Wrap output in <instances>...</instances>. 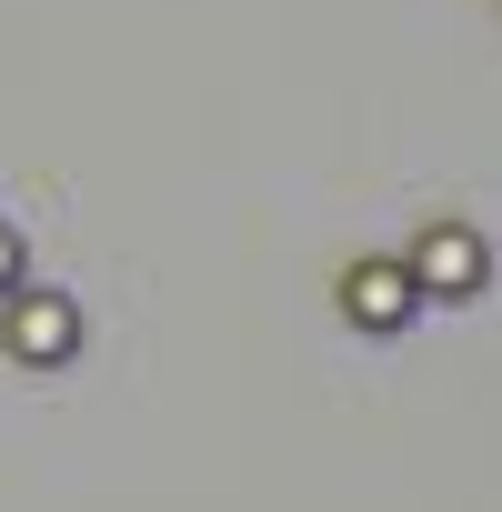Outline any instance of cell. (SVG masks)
<instances>
[{
	"mask_svg": "<svg viewBox=\"0 0 502 512\" xmlns=\"http://www.w3.org/2000/svg\"><path fill=\"white\" fill-rule=\"evenodd\" d=\"M0 342H11V362H31V372H41V362H71V352H81V312H71L61 292H21L11 322H0Z\"/></svg>",
	"mask_w": 502,
	"mask_h": 512,
	"instance_id": "1",
	"label": "cell"
},
{
	"mask_svg": "<svg viewBox=\"0 0 502 512\" xmlns=\"http://www.w3.org/2000/svg\"><path fill=\"white\" fill-rule=\"evenodd\" d=\"M342 312H352L362 332H402V322H412V272H402V262H362V272H342Z\"/></svg>",
	"mask_w": 502,
	"mask_h": 512,
	"instance_id": "2",
	"label": "cell"
},
{
	"mask_svg": "<svg viewBox=\"0 0 502 512\" xmlns=\"http://www.w3.org/2000/svg\"><path fill=\"white\" fill-rule=\"evenodd\" d=\"M412 292H482V231H422L412 241Z\"/></svg>",
	"mask_w": 502,
	"mask_h": 512,
	"instance_id": "3",
	"label": "cell"
},
{
	"mask_svg": "<svg viewBox=\"0 0 502 512\" xmlns=\"http://www.w3.org/2000/svg\"><path fill=\"white\" fill-rule=\"evenodd\" d=\"M11 282H21V241L0 231V292H11Z\"/></svg>",
	"mask_w": 502,
	"mask_h": 512,
	"instance_id": "4",
	"label": "cell"
}]
</instances>
